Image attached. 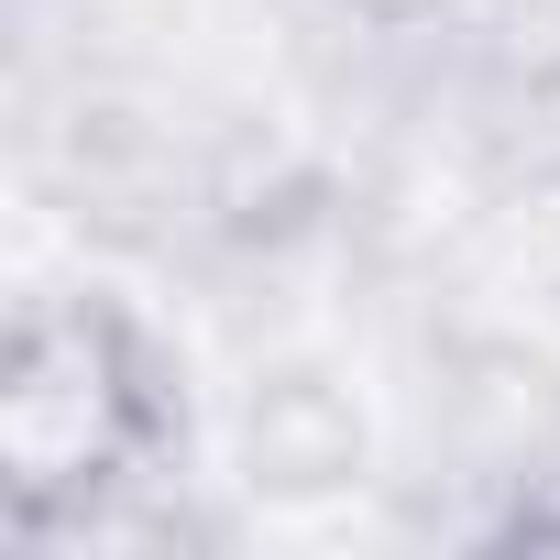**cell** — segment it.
Here are the masks:
<instances>
[{"label": "cell", "instance_id": "cell-1", "mask_svg": "<svg viewBox=\"0 0 560 560\" xmlns=\"http://www.w3.org/2000/svg\"><path fill=\"white\" fill-rule=\"evenodd\" d=\"M198 462L187 352L110 287L23 298L0 341V538L67 549L165 505Z\"/></svg>", "mask_w": 560, "mask_h": 560}, {"label": "cell", "instance_id": "cell-2", "mask_svg": "<svg viewBox=\"0 0 560 560\" xmlns=\"http://www.w3.org/2000/svg\"><path fill=\"white\" fill-rule=\"evenodd\" d=\"M341 23H363V34H429V23H462L472 0H330Z\"/></svg>", "mask_w": 560, "mask_h": 560}, {"label": "cell", "instance_id": "cell-3", "mask_svg": "<svg viewBox=\"0 0 560 560\" xmlns=\"http://www.w3.org/2000/svg\"><path fill=\"white\" fill-rule=\"evenodd\" d=\"M494 549H560V472H549V494H527V505L494 527Z\"/></svg>", "mask_w": 560, "mask_h": 560}]
</instances>
